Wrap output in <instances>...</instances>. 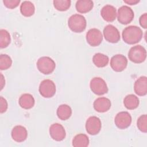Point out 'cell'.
Returning <instances> with one entry per match:
<instances>
[{"mask_svg":"<svg viewBox=\"0 0 147 147\" xmlns=\"http://www.w3.org/2000/svg\"><path fill=\"white\" fill-rule=\"evenodd\" d=\"M4 5L8 9H13L17 7L20 3V0H3Z\"/></svg>","mask_w":147,"mask_h":147,"instance_id":"cell-29","label":"cell"},{"mask_svg":"<svg viewBox=\"0 0 147 147\" xmlns=\"http://www.w3.org/2000/svg\"><path fill=\"white\" fill-rule=\"evenodd\" d=\"M103 36L105 40L110 43H117L120 40L119 30L113 25H107L103 29Z\"/></svg>","mask_w":147,"mask_h":147,"instance_id":"cell-9","label":"cell"},{"mask_svg":"<svg viewBox=\"0 0 147 147\" xmlns=\"http://www.w3.org/2000/svg\"><path fill=\"white\" fill-rule=\"evenodd\" d=\"M109 61V57L103 53H95L92 57V62L94 65L99 68L106 67Z\"/></svg>","mask_w":147,"mask_h":147,"instance_id":"cell-24","label":"cell"},{"mask_svg":"<svg viewBox=\"0 0 147 147\" xmlns=\"http://www.w3.org/2000/svg\"><path fill=\"white\" fill-rule=\"evenodd\" d=\"M11 42V37L9 32L5 29L0 30V47L5 48Z\"/></svg>","mask_w":147,"mask_h":147,"instance_id":"cell-25","label":"cell"},{"mask_svg":"<svg viewBox=\"0 0 147 147\" xmlns=\"http://www.w3.org/2000/svg\"><path fill=\"white\" fill-rule=\"evenodd\" d=\"M38 91L42 97L46 98H52L56 93V85L52 80L45 79L40 83Z\"/></svg>","mask_w":147,"mask_h":147,"instance_id":"cell-5","label":"cell"},{"mask_svg":"<svg viewBox=\"0 0 147 147\" xmlns=\"http://www.w3.org/2000/svg\"><path fill=\"white\" fill-rule=\"evenodd\" d=\"M54 7L58 11H64L69 9L71 1L69 0H55L53 1Z\"/></svg>","mask_w":147,"mask_h":147,"instance_id":"cell-26","label":"cell"},{"mask_svg":"<svg viewBox=\"0 0 147 147\" xmlns=\"http://www.w3.org/2000/svg\"><path fill=\"white\" fill-rule=\"evenodd\" d=\"M57 117L63 121H65L70 118L72 115V109L66 104L60 105L56 111Z\"/></svg>","mask_w":147,"mask_h":147,"instance_id":"cell-20","label":"cell"},{"mask_svg":"<svg viewBox=\"0 0 147 147\" xmlns=\"http://www.w3.org/2000/svg\"><path fill=\"white\" fill-rule=\"evenodd\" d=\"M139 99L133 94H129L126 95L123 99V105L128 110H134L138 107L139 105Z\"/></svg>","mask_w":147,"mask_h":147,"instance_id":"cell-21","label":"cell"},{"mask_svg":"<svg viewBox=\"0 0 147 147\" xmlns=\"http://www.w3.org/2000/svg\"><path fill=\"white\" fill-rule=\"evenodd\" d=\"M8 107L7 100L3 97H0V112L1 114L6 111Z\"/></svg>","mask_w":147,"mask_h":147,"instance_id":"cell-30","label":"cell"},{"mask_svg":"<svg viewBox=\"0 0 147 147\" xmlns=\"http://www.w3.org/2000/svg\"><path fill=\"white\" fill-rule=\"evenodd\" d=\"M35 11V7L32 2L25 1L22 2L20 5V12L25 17H30L33 16Z\"/></svg>","mask_w":147,"mask_h":147,"instance_id":"cell-22","label":"cell"},{"mask_svg":"<svg viewBox=\"0 0 147 147\" xmlns=\"http://www.w3.org/2000/svg\"><path fill=\"white\" fill-rule=\"evenodd\" d=\"M139 23L144 29L147 28V13H144L141 15L139 18Z\"/></svg>","mask_w":147,"mask_h":147,"instance_id":"cell-31","label":"cell"},{"mask_svg":"<svg viewBox=\"0 0 147 147\" xmlns=\"http://www.w3.org/2000/svg\"><path fill=\"white\" fill-rule=\"evenodd\" d=\"M127 59L123 55L117 54L110 60V66L115 72H122L127 67Z\"/></svg>","mask_w":147,"mask_h":147,"instance_id":"cell-10","label":"cell"},{"mask_svg":"<svg viewBox=\"0 0 147 147\" xmlns=\"http://www.w3.org/2000/svg\"><path fill=\"white\" fill-rule=\"evenodd\" d=\"M92 92L97 95H102L108 92V87L106 82L100 77L93 78L90 83Z\"/></svg>","mask_w":147,"mask_h":147,"instance_id":"cell-6","label":"cell"},{"mask_svg":"<svg viewBox=\"0 0 147 147\" xmlns=\"http://www.w3.org/2000/svg\"><path fill=\"white\" fill-rule=\"evenodd\" d=\"M117 15L118 22L123 25H127L130 23L134 17L133 10L126 5L121 6L118 10Z\"/></svg>","mask_w":147,"mask_h":147,"instance_id":"cell-7","label":"cell"},{"mask_svg":"<svg viewBox=\"0 0 147 147\" xmlns=\"http://www.w3.org/2000/svg\"><path fill=\"white\" fill-rule=\"evenodd\" d=\"M12 64L11 57L6 54H1L0 56V69L6 70L9 69Z\"/></svg>","mask_w":147,"mask_h":147,"instance_id":"cell-27","label":"cell"},{"mask_svg":"<svg viewBox=\"0 0 147 147\" xmlns=\"http://www.w3.org/2000/svg\"><path fill=\"white\" fill-rule=\"evenodd\" d=\"M94 7V3L90 0H79L76 1L75 7L80 13H86L91 11Z\"/></svg>","mask_w":147,"mask_h":147,"instance_id":"cell-19","label":"cell"},{"mask_svg":"<svg viewBox=\"0 0 147 147\" xmlns=\"http://www.w3.org/2000/svg\"><path fill=\"white\" fill-rule=\"evenodd\" d=\"M125 3H126L127 5H134L137 4L138 3L140 2V1L138 0H126V1H123Z\"/></svg>","mask_w":147,"mask_h":147,"instance_id":"cell-32","label":"cell"},{"mask_svg":"<svg viewBox=\"0 0 147 147\" xmlns=\"http://www.w3.org/2000/svg\"><path fill=\"white\" fill-rule=\"evenodd\" d=\"M12 139L17 142H22L25 141L28 137L26 129L21 125L15 126L11 132Z\"/></svg>","mask_w":147,"mask_h":147,"instance_id":"cell-14","label":"cell"},{"mask_svg":"<svg viewBox=\"0 0 147 147\" xmlns=\"http://www.w3.org/2000/svg\"><path fill=\"white\" fill-rule=\"evenodd\" d=\"M102 127L100 119L96 116L90 117L86 122V130L90 135H96L99 133Z\"/></svg>","mask_w":147,"mask_h":147,"instance_id":"cell-8","label":"cell"},{"mask_svg":"<svg viewBox=\"0 0 147 147\" xmlns=\"http://www.w3.org/2000/svg\"><path fill=\"white\" fill-rule=\"evenodd\" d=\"M100 15L106 21L113 22L116 19L117 10L114 6L110 5H106L102 8Z\"/></svg>","mask_w":147,"mask_h":147,"instance_id":"cell-17","label":"cell"},{"mask_svg":"<svg viewBox=\"0 0 147 147\" xmlns=\"http://www.w3.org/2000/svg\"><path fill=\"white\" fill-rule=\"evenodd\" d=\"M69 28L75 33L83 32L87 26V21L84 16L79 14L72 15L68 20Z\"/></svg>","mask_w":147,"mask_h":147,"instance_id":"cell-2","label":"cell"},{"mask_svg":"<svg viewBox=\"0 0 147 147\" xmlns=\"http://www.w3.org/2000/svg\"><path fill=\"white\" fill-rule=\"evenodd\" d=\"M0 86H1V90H2L3 88V86L5 84V80L2 73H1V80H0Z\"/></svg>","mask_w":147,"mask_h":147,"instance_id":"cell-33","label":"cell"},{"mask_svg":"<svg viewBox=\"0 0 147 147\" xmlns=\"http://www.w3.org/2000/svg\"><path fill=\"white\" fill-rule=\"evenodd\" d=\"M18 103L21 107L28 110L32 109L35 103V100L32 95L28 93L23 94L19 98Z\"/></svg>","mask_w":147,"mask_h":147,"instance_id":"cell-18","label":"cell"},{"mask_svg":"<svg viewBox=\"0 0 147 147\" xmlns=\"http://www.w3.org/2000/svg\"><path fill=\"white\" fill-rule=\"evenodd\" d=\"M90 140L85 134H78L72 140V145L74 147H86L88 146Z\"/></svg>","mask_w":147,"mask_h":147,"instance_id":"cell-23","label":"cell"},{"mask_svg":"<svg viewBox=\"0 0 147 147\" xmlns=\"http://www.w3.org/2000/svg\"><path fill=\"white\" fill-rule=\"evenodd\" d=\"M49 134L51 137L55 141H63L66 136V132L64 127L60 123H55L49 127Z\"/></svg>","mask_w":147,"mask_h":147,"instance_id":"cell-13","label":"cell"},{"mask_svg":"<svg viewBox=\"0 0 147 147\" xmlns=\"http://www.w3.org/2000/svg\"><path fill=\"white\" fill-rule=\"evenodd\" d=\"M114 122L119 129H125L131 125V115L127 111H121L115 115Z\"/></svg>","mask_w":147,"mask_h":147,"instance_id":"cell-11","label":"cell"},{"mask_svg":"<svg viewBox=\"0 0 147 147\" xmlns=\"http://www.w3.org/2000/svg\"><path fill=\"white\" fill-rule=\"evenodd\" d=\"M134 91L138 96H145L147 94V78L142 76L138 78L134 84Z\"/></svg>","mask_w":147,"mask_h":147,"instance_id":"cell-16","label":"cell"},{"mask_svg":"<svg viewBox=\"0 0 147 147\" xmlns=\"http://www.w3.org/2000/svg\"><path fill=\"white\" fill-rule=\"evenodd\" d=\"M143 36L140 28L134 25L126 27L122 31V37L123 41L127 44L133 45L140 42Z\"/></svg>","mask_w":147,"mask_h":147,"instance_id":"cell-1","label":"cell"},{"mask_svg":"<svg viewBox=\"0 0 147 147\" xmlns=\"http://www.w3.org/2000/svg\"><path fill=\"white\" fill-rule=\"evenodd\" d=\"M103 40L102 32L96 28L90 29L86 33V41L92 47L99 46Z\"/></svg>","mask_w":147,"mask_h":147,"instance_id":"cell-12","label":"cell"},{"mask_svg":"<svg viewBox=\"0 0 147 147\" xmlns=\"http://www.w3.org/2000/svg\"><path fill=\"white\" fill-rule=\"evenodd\" d=\"M111 106V103L110 100L106 97H99L95 100L93 103L94 109L99 113L107 111Z\"/></svg>","mask_w":147,"mask_h":147,"instance_id":"cell-15","label":"cell"},{"mask_svg":"<svg viewBox=\"0 0 147 147\" xmlns=\"http://www.w3.org/2000/svg\"><path fill=\"white\" fill-rule=\"evenodd\" d=\"M38 70L44 75H49L52 73L56 67V63L54 60L48 56L40 57L36 63Z\"/></svg>","mask_w":147,"mask_h":147,"instance_id":"cell-4","label":"cell"},{"mask_svg":"<svg viewBox=\"0 0 147 147\" xmlns=\"http://www.w3.org/2000/svg\"><path fill=\"white\" fill-rule=\"evenodd\" d=\"M128 57L131 61L134 63H142L146 58V49L141 45L133 46L129 51Z\"/></svg>","mask_w":147,"mask_h":147,"instance_id":"cell-3","label":"cell"},{"mask_svg":"<svg viewBox=\"0 0 147 147\" xmlns=\"http://www.w3.org/2000/svg\"><path fill=\"white\" fill-rule=\"evenodd\" d=\"M138 129L142 132H147V115L146 114L141 115L137 121Z\"/></svg>","mask_w":147,"mask_h":147,"instance_id":"cell-28","label":"cell"}]
</instances>
